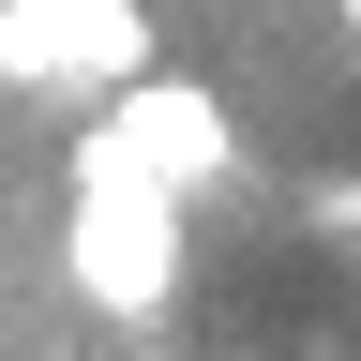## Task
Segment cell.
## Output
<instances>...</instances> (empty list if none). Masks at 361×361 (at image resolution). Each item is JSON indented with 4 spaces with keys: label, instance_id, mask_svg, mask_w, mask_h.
<instances>
[{
    "label": "cell",
    "instance_id": "6da1fadb",
    "mask_svg": "<svg viewBox=\"0 0 361 361\" xmlns=\"http://www.w3.org/2000/svg\"><path fill=\"white\" fill-rule=\"evenodd\" d=\"M180 180L166 166H135L106 121L75 135V166H61V286L90 316H121V331H151V316L180 301Z\"/></svg>",
    "mask_w": 361,
    "mask_h": 361
},
{
    "label": "cell",
    "instance_id": "7a4b0ae2",
    "mask_svg": "<svg viewBox=\"0 0 361 361\" xmlns=\"http://www.w3.org/2000/svg\"><path fill=\"white\" fill-rule=\"evenodd\" d=\"M135 61H166L151 0H0V90L16 106H106Z\"/></svg>",
    "mask_w": 361,
    "mask_h": 361
},
{
    "label": "cell",
    "instance_id": "3957f363",
    "mask_svg": "<svg viewBox=\"0 0 361 361\" xmlns=\"http://www.w3.org/2000/svg\"><path fill=\"white\" fill-rule=\"evenodd\" d=\"M90 121H106V135H121L135 166H166L180 196H211V180H241V121H226V106H211V90L180 75V61H135V75L106 90V106H90Z\"/></svg>",
    "mask_w": 361,
    "mask_h": 361
},
{
    "label": "cell",
    "instance_id": "277c9868",
    "mask_svg": "<svg viewBox=\"0 0 361 361\" xmlns=\"http://www.w3.org/2000/svg\"><path fill=\"white\" fill-rule=\"evenodd\" d=\"M346 30H361V0H346Z\"/></svg>",
    "mask_w": 361,
    "mask_h": 361
}]
</instances>
